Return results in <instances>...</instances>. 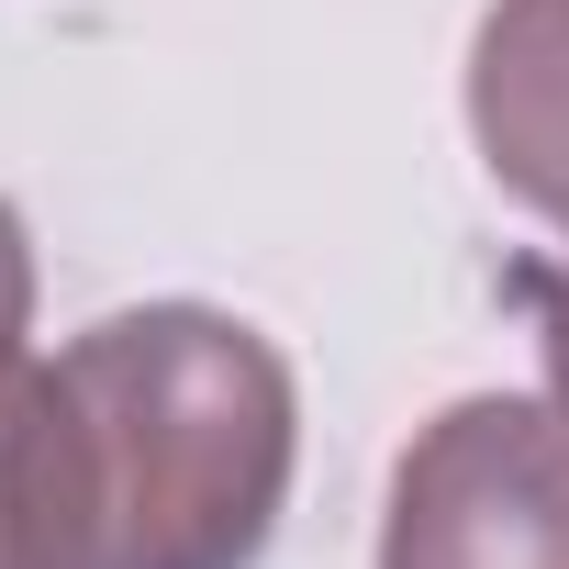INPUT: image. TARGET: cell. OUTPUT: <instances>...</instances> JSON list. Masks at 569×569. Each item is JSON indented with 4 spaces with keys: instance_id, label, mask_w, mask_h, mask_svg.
Instances as JSON below:
<instances>
[{
    "instance_id": "cell-1",
    "label": "cell",
    "mask_w": 569,
    "mask_h": 569,
    "mask_svg": "<svg viewBox=\"0 0 569 569\" xmlns=\"http://www.w3.org/2000/svg\"><path fill=\"white\" fill-rule=\"evenodd\" d=\"M302 391L212 302H146L23 369L0 413V569H257Z\"/></svg>"
},
{
    "instance_id": "cell-2",
    "label": "cell",
    "mask_w": 569,
    "mask_h": 569,
    "mask_svg": "<svg viewBox=\"0 0 569 569\" xmlns=\"http://www.w3.org/2000/svg\"><path fill=\"white\" fill-rule=\"evenodd\" d=\"M380 569H569V402H447L391 469Z\"/></svg>"
},
{
    "instance_id": "cell-3",
    "label": "cell",
    "mask_w": 569,
    "mask_h": 569,
    "mask_svg": "<svg viewBox=\"0 0 569 569\" xmlns=\"http://www.w3.org/2000/svg\"><path fill=\"white\" fill-rule=\"evenodd\" d=\"M469 134L525 212L569 223V0H491L480 12Z\"/></svg>"
},
{
    "instance_id": "cell-4",
    "label": "cell",
    "mask_w": 569,
    "mask_h": 569,
    "mask_svg": "<svg viewBox=\"0 0 569 569\" xmlns=\"http://www.w3.org/2000/svg\"><path fill=\"white\" fill-rule=\"evenodd\" d=\"M23 336H34V246H23V212L0 201V413H12V391H23Z\"/></svg>"
},
{
    "instance_id": "cell-5",
    "label": "cell",
    "mask_w": 569,
    "mask_h": 569,
    "mask_svg": "<svg viewBox=\"0 0 569 569\" xmlns=\"http://www.w3.org/2000/svg\"><path fill=\"white\" fill-rule=\"evenodd\" d=\"M525 313H536L547 380H558V402H569V257H558V268H525Z\"/></svg>"
}]
</instances>
